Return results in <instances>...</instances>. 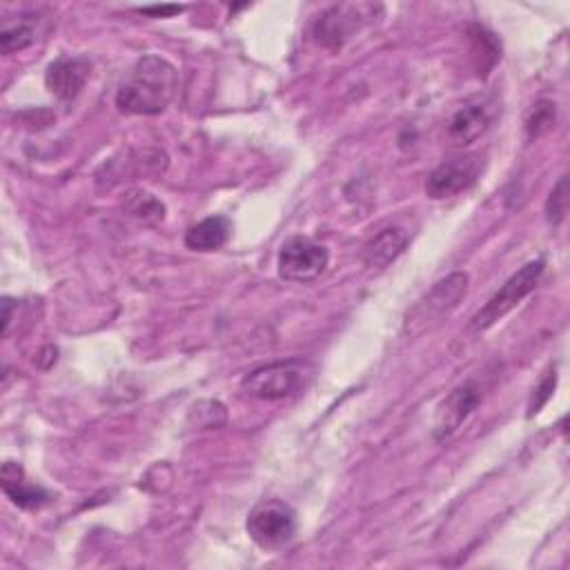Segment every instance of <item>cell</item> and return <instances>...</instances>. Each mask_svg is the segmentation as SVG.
<instances>
[{"label": "cell", "mask_w": 570, "mask_h": 570, "mask_svg": "<svg viewBox=\"0 0 570 570\" xmlns=\"http://www.w3.org/2000/svg\"><path fill=\"white\" fill-rule=\"evenodd\" d=\"M185 7L180 4H163V7H138L136 11L138 13H145V16H163V18H169L174 13H180Z\"/></svg>", "instance_id": "20"}, {"label": "cell", "mask_w": 570, "mask_h": 570, "mask_svg": "<svg viewBox=\"0 0 570 570\" xmlns=\"http://www.w3.org/2000/svg\"><path fill=\"white\" fill-rule=\"evenodd\" d=\"M479 401H481V387L474 381H465L456 385L436 407L434 428H432L434 439L448 441L463 425V421L474 412Z\"/></svg>", "instance_id": "9"}, {"label": "cell", "mask_w": 570, "mask_h": 570, "mask_svg": "<svg viewBox=\"0 0 570 570\" xmlns=\"http://www.w3.org/2000/svg\"><path fill=\"white\" fill-rule=\"evenodd\" d=\"M42 18L38 11H22L13 18H4L0 27V47L2 53H16L27 49L38 40V33L42 29Z\"/></svg>", "instance_id": "13"}, {"label": "cell", "mask_w": 570, "mask_h": 570, "mask_svg": "<svg viewBox=\"0 0 570 570\" xmlns=\"http://www.w3.org/2000/svg\"><path fill=\"white\" fill-rule=\"evenodd\" d=\"M407 245V236L399 227H385L374 238H370L363 247V263L374 269L387 267L392 261H396Z\"/></svg>", "instance_id": "14"}, {"label": "cell", "mask_w": 570, "mask_h": 570, "mask_svg": "<svg viewBox=\"0 0 570 570\" xmlns=\"http://www.w3.org/2000/svg\"><path fill=\"white\" fill-rule=\"evenodd\" d=\"M552 125H554V102L539 100L525 120V134L532 140V138H539L541 134L550 131Z\"/></svg>", "instance_id": "17"}, {"label": "cell", "mask_w": 570, "mask_h": 570, "mask_svg": "<svg viewBox=\"0 0 570 570\" xmlns=\"http://www.w3.org/2000/svg\"><path fill=\"white\" fill-rule=\"evenodd\" d=\"M543 258L525 263L519 272H514L497 292L494 296L474 314L472 318V330L483 332L497 321H501L508 312H512L539 283L543 274Z\"/></svg>", "instance_id": "4"}, {"label": "cell", "mask_w": 570, "mask_h": 570, "mask_svg": "<svg viewBox=\"0 0 570 570\" xmlns=\"http://www.w3.org/2000/svg\"><path fill=\"white\" fill-rule=\"evenodd\" d=\"M125 212L142 223H158L165 218V205L142 189H131L125 196Z\"/></svg>", "instance_id": "16"}, {"label": "cell", "mask_w": 570, "mask_h": 570, "mask_svg": "<svg viewBox=\"0 0 570 570\" xmlns=\"http://www.w3.org/2000/svg\"><path fill=\"white\" fill-rule=\"evenodd\" d=\"M566 212H568V180H566V176H561L548 196L546 216L552 225H561L566 218Z\"/></svg>", "instance_id": "18"}, {"label": "cell", "mask_w": 570, "mask_h": 570, "mask_svg": "<svg viewBox=\"0 0 570 570\" xmlns=\"http://www.w3.org/2000/svg\"><path fill=\"white\" fill-rule=\"evenodd\" d=\"M305 381V367L298 361H278L269 365H261L243 376L240 387L256 399L278 401L296 390H301Z\"/></svg>", "instance_id": "6"}, {"label": "cell", "mask_w": 570, "mask_h": 570, "mask_svg": "<svg viewBox=\"0 0 570 570\" xmlns=\"http://www.w3.org/2000/svg\"><path fill=\"white\" fill-rule=\"evenodd\" d=\"M327 263H330L327 247L305 236L287 238L278 252V274L285 281H296V283L314 281L325 272Z\"/></svg>", "instance_id": "7"}, {"label": "cell", "mask_w": 570, "mask_h": 570, "mask_svg": "<svg viewBox=\"0 0 570 570\" xmlns=\"http://www.w3.org/2000/svg\"><path fill=\"white\" fill-rule=\"evenodd\" d=\"M296 512L281 499L258 501L245 521L249 539L263 550H278L296 534Z\"/></svg>", "instance_id": "3"}, {"label": "cell", "mask_w": 570, "mask_h": 570, "mask_svg": "<svg viewBox=\"0 0 570 570\" xmlns=\"http://www.w3.org/2000/svg\"><path fill=\"white\" fill-rule=\"evenodd\" d=\"M9 323H11V298H2V332L7 334L9 330Z\"/></svg>", "instance_id": "21"}, {"label": "cell", "mask_w": 570, "mask_h": 570, "mask_svg": "<svg viewBox=\"0 0 570 570\" xmlns=\"http://www.w3.org/2000/svg\"><path fill=\"white\" fill-rule=\"evenodd\" d=\"M0 483H2L4 494L11 499V503H16L18 508H24V510L40 508L51 499V494L45 488L24 481V470L16 461L2 463Z\"/></svg>", "instance_id": "12"}, {"label": "cell", "mask_w": 570, "mask_h": 570, "mask_svg": "<svg viewBox=\"0 0 570 570\" xmlns=\"http://www.w3.org/2000/svg\"><path fill=\"white\" fill-rule=\"evenodd\" d=\"M178 69L163 56L147 53L136 60L116 91V107L125 114L154 116L167 109L178 91Z\"/></svg>", "instance_id": "1"}, {"label": "cell", "mask_w": 570, "mask_h": 570, "mask_svg": "<svg viewBox=\"0 0 570 570\" xmlns=\"http://www.w3.org/2000/svg\"><path fill=\"white\" fill-rule=\"evenodd\" d=\"M554 383H557V374L554 372H548V376H543V381L537 385L534 394H532V401H530V407H528V416L537 414L546 401L552 396V390H554Z\"/></svg>", "instance_id": "19"}, {"label": "cell", "mask_w": 570, "mask_h": 570, "mask_svg": "<svg viewBox=\"0 0 570 570\" xmlns=\"http://www.w3.org/2000/svg\"><path fill=\"white\" fill-rule=\"evenodd\" d=\"M481 167L483 163H481V156L476 154H465V156L445 160L430 171L425 180V194L434 200L452 198L476 183Z\"/></svg>", "instance_id": "8"}, {"label": "cell", "mask_w": 570, "mask_h": 570, "mask_svg": "<svg viewBox=\"0 0 570 570\" xmlns=\"http://www.w3.org/2000/svg\"><path fill=\"white\" fill-rule=\"evenodd\" d=\"M383 16V4L374 2H338L327 7L312 24V38L325 49H341L361 29Z\"/></svg>", "instance_id": "2"}, {"label": "cell", "mask_w": 570, "mask_h": 570, "mask_svg": "<svg viewBox=\"0 0 570 570\" xmlns=\"http://www.w3.org/2000/svg\"><path fill=\"white\" fill-rule=\"evenodd\" d=\"M232 223L225 216H207L185 232V245L194 252H214L229 238Z\"/></svg>", "instance_id": "15"}, {"label": "cell", "mask_w": 570, "mask_h": 570, "mask_svg": "<svg viewBox=\"0 0 570 570\" xmlns=\"http://www.w3.org/2000/svg\"><path fill=\"white\" fill-rule=\"evenodd\" d=\"M91 71V62L87 56H58L45 71V87L58 100H73L85 87Z\"/></svg>", "instance_id": "10"}, {"label": "cell", "mask_w": 570, "mask_h": 570, "mask_svg": "<svg viewBox=\"0 0 570 570\" xmlns=\"http://www.w3.org/2000/svg\"><path fill=\"white\" fill-rule=\"evenodd\" d=\"M468 292V274L465 272H454L448 274L445 278L436 281L430 292H425V296L407 312L405 318V330L410 334H419L425 327H430V323H439L443 316H448L459 301L465 296Z\"/></svg>", "instance_id": "5"}, {"label": "cell", "mask_w": 570, "mask_h": 570, "mask_svg": "<svg viewBox=\"0 0 570 570\" xmlns=\"http://www.w3.org/2000/svg\"><path fill=\"white\" fill-rule=\"evenodd\" d=\"M492 122V105L488 100H472L463 105L445 125V140L454 147L474 142Z\"/></svg>", "instance_id": "11"}]
</instances>
